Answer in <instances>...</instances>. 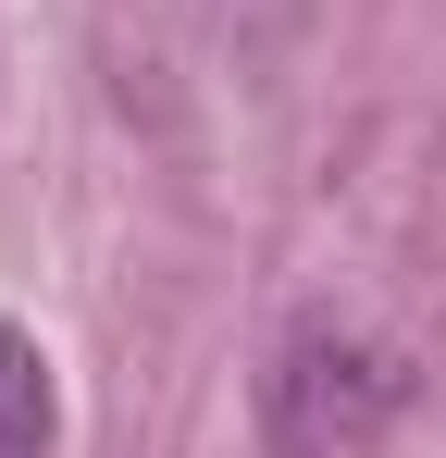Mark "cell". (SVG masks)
<instances>
[{
    "instance_id": "obj_1",
    "label": "cell",
    "mask_w": 446,
    "mask_h": 458,
    "mask_svg": "<svg viewBox=\"0 0 446 458\" xmlns=\"http://www.w3.org/2000/svg\"><path fill=\"white\" fill-rule=\"evenodd\" d=\"M384 421H397V347H372L360 322L310 310L261 372V446L273 458H372Z\"/></svg>"
},
{
    "instance_id": "obj_2",
    "label": "cell",
    "mask_w": 446,
    "mask_h": 458,
    "mask_svg": "<svg viewBox=\"0 0 446 458\" xmlns=\"http://www.w3.org/2000/svg\"><path fill=\"white\" fill-rule=\"evenodd\" d=\"M63 434V396H50V360L25 322H0V458H50Z\"/></svg>"
},
{
    "instance_id": "obj_3",
    "label": "cell",
    "mask_w": 446,
    "mask_h": 458,
    "mask_svg": "<svg viewBox=\"0 0 446 458\" xmlns=\"http://www.w3.org/2000/svg\"><path fill=\"white\" fill-rule=\"evenodd\" d=\"M199 38H211L223 63H286L297 25H310V0H174Z\"/></svg>"
}]
</instances>
